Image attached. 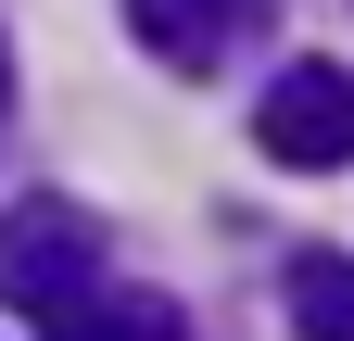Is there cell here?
Listing matches in <instances>:
<instances>
[{
    "instance_id": "obj_1",
    "label": "cell",
    "mask_w": 354,
    "mask_h": 341,
    "mask_svg": "<svg viewBox=\"0 0 354 341\" xmlns=\"http://www.w3.org/2000/svg\"><path fill=\"white\" fill-rule=\"evenodd\" d=\"M88 266H102V240H88L76 202H13V215H0V304L76 316L88 304Z\"/></svg>"
},
{
    "instance_id": "obj_2",
    "label": "cell",
    "mask_w": 354,
    "mask_h": 341,
    "mask_svg": "<svg viewBox=\"0 0 354 341\" xmlns=\"http://www.w3.org/2000/svg\"><path fill=\"white\" fill-rule=\"evenodd\" d=\"M253 139H266V164H304V177L354 164V76L342 64H279L266 101H253Z\"/></svg>"
},
{
    "instance_id": "obj_3",
    "label": "cell",
    "mask_w": 354,
    "mask_h": 341,
    "mask_svg": "<svg viewBox=\"0 0 354 341\" xmlns=\"http://www.w3.org/2000/svg\"><path fill=\"white\" fill-rule=\"evenodd\" d=\"M127 26H140V51H152V64L215 76V64L266 26V0H127Z\"/></svg>"
},
{
    "instance_id": "obj_5",
    "label": "cell",
    "mask_w": 354,
    "mask_h": 341,
    "mask_svg": "<svg viewBox=\"0 0 354 341\" xmlns=\"http://www.w3.org/2000/svg\"><path fill=\"white\" fill-rule=\"evenodd\" d=\"M291 329L354 341V253H291Z\"/></svg>"
},
{
    "instance_id": "obj_4",
    "label": "cell",
    "mask_w": 354,
    "mask_h": 341,
    "mask_svg": "<svg viewBox=\"0 0 354 341\" xmlns=\"http://www.w3.org/2000/svg\"><path fill=\"white\" fill-rule=\"evenodd\" d=\"M51 341H190V329L165 291H88L76 316H51Z\"/></svg>"
}]
</instances>
